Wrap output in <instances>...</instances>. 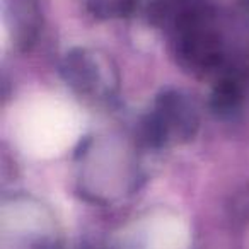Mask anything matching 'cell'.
Instances as JSON below:
<instances>
[{
	"mask_svg": "<svg viewBox=\"0 0 249 249\" xmlns=\"http://www.w3.org/2000/svg\"><path fill=\"white\" fill-rule=\"evenodd\" d=\"M200 114L195 101L183 90L167 89L156 97L140 126V140L150 149H166L195 139Z\"/></svg>",
	"mask_w": 249,
	"mask_h": 249,
	"instance_id": "6da1fadb",
	"label": "cell"
},
{
	"mask_svg": "<svg viewBox=\"0 0 249 249\" xmlns=\"http://www.w3.org/2000/svg\"><path fill=\"white\" fill-rule=\"evenodd\" d=\"M62 77L77 96L96 103L114 99L120 87V75L113 60L99 50H70L63 56Z\"/></svg>",
	"mask_w": 249,
	"mask_h": 249,
	"instance_id": "7a4b0ae2",
	"label": "cell"
},
{
	"mask_svg": "<svg viewBox=\"0 0 249 249\" xmlns=\"http://www.w3.org/2000/svg\"><path fill=\"white\" fill-rule=\"evenodd\" d=\"M7 21L12 31V39L21 50H28L38 38L41 28V11L36 0H9Z\"/></svg>",
	"mask_w": 249,
	"mask_h": 249,
	"instance_id": "3957f363",
	"label": "cell"
},
{
	"mask_svg": "<svg viewBox=\"0 0 249 249\" xmlns=\"http://www.w3.org/2000/svg\"><path fill=\"white\" fill-rule=\"evenodd\" d=\"M84 4L94 18L118 19L132 14L135 0H84Z\"/></svg>",
	"mask_w": 249,
	"mask_h": 249,
	"instance_id": "277c9868",
	"label": "cell"
},
{
	"mask_svg": "<svg viewBox=\"0 0 249 249\" xmlns=\"http://www.w3.org/2000/svg\"><path fill=\"white\" fill-rule=\"evenodd\" d=\"M242 7H244V11L249 14V0H242Z\"/></svg>",
	"mask_w": 249,
	"mask_h": 249,
	"instance_id": "5b68a950",
	"label": "cell"
}]
</instances>
